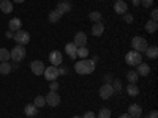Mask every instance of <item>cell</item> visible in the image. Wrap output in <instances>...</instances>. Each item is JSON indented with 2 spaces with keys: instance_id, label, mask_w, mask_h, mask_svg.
<instances>
[{
  "instance_id": "obj_18",
  "label": "cell",
  "mask_w": 158,
  "mask_h": 118,
  "mask_svg": "<svg viewBox=\"0 0 158 118\" xmlns=\"http://www.w3.org/2000/svg\"><path fill=\"white\" fill-rule=\"evenodd\" d=\"M103 32H104V25H103V22H95V24H94V27H92V35L101 36Z\"/></svg>"
},
{
  "instance_id": "obj_1",
  "label": "cell",
  "mask_w": 158,
  "mask_h": 118,
  "mask_svg": "<svg viewBox=\"0 0 158 118\" xmlns=\"http://www.w3.org/2000/svg\"><path fill=\"white\" fill-rule=\"evenodd\" d=\"M74 71L77 74H92L95 71V61L94 60H87V58L79 60L74 65Z\"/></svg>"
},
{
  "instance_id": "obj_14",
  "label": "cell",
  "mask_w": 158,
  "mask_h": 118,
  "mask_svg": "<svg viewBox=\"0 0 158 118\" xmlns=\"http://www.w3.org/2000/svg\"><path fill=\"white\" fill-rule=\"evenodd\" d=\"M114 10H115L117 14H125L127 10H128V5L123 2V0H117L115 5H114Z\"/></svg>"
},
{
  "instance_id": "obj_29",
  "label": "cell",
  "mask_w": 158,
  "mask_h": 118,
  "mask_svg": "<svg viewBox=\"0 0 158 118\" xmlns=\"http://www.w3.org/2000/svg\"><path fill=\"white\" fill-rule=\"evenodd\" d=\"M77 57H79V58H87V57H89V49H87L85 46L77 47Z\"/></svg>"
},
{
  "instance_id": "obj_32",
  "label": "cell",
  "mask_w": 158,
  "mask_h": 118,
  "mask_svg": "<svg viewBox=\"0 0 158 118\" xmlns=\"http://www.w3.org/2000/svg\"><path fill=\"white\" fill-rule=\"evenodd\" d=\"M111 85H112V88H114V93H118V91L122 90V84H120V81H114Z\"/></svg>"
},
{
  "instance_id": "obj_23",
  "label": "cell",
  "mask_w": 158,
  "mask_h": 118,
  "mask_svg": "<svg viewBox=\"0 0 158 118\" xmlns=\"http://www.w3.org/2000/svg\"><path fill=\"white\" fill-rule=\"evenodd\" d=\"M138 79H139V74H138L136 71H128V73H127V81H128L130 84H136Z\"/></svg>"
},
{
  "instance_id": "obj_34",
  "label": "cell",
  "mask_w": 158,
  "mask_h": 118,
  "mask_svg": "<svg viewBox=\"0 0 158 118\" xmlns=\"http://www.w3.org/2000/svg\"><path fill=\"white\" fill-rule=\"evenodd\" d=\"M49 90H51V91H57V90H59V84H57L56 81H52V82L49 84Z\"/></svg>"
},
{
  "instance_id": "obj_4",
  "label": "cell",
  "mask_w": 158,
  "mask_h": 118,
  "mask_svg": "<svg viewBox=\"0 0 158 118\" xmlns=\"http://www.w3.org/2000/svg\"><path fill=\"white\" fill-rule=\"evenodd\" d=\"M10 57H11V60H15V61H21V60H24V57H25V47H22V46H16V47H13L11 50H10Z\"/></svg>"
},
{
  "instance_id": "obj_35",
  "label": "cell",
  "mask_w": 158,
  "mask_h": 118,
  "mask_svg": "<svg viewBox=\"0 0 158 118\" xmlns=\"http://www.w3.org/2000/svg\"><path fill=\"white\" fill-rule=\"evenodd\" d=\"M125 22L127 24H131V22H133V16L128 14V13H125Z\"/></svg>"
},
{
  "instance_id": "obj_2",
  "label": "cell",
  "mask_w": 158,
  "mask_h": 118,
  "mask_svg": "<svg viewBox=\"0 0 158 118\" xmlns=\"http://www.w3.org/2000/svg\"><path fill=\"white\" fill-rule=\"evenodd\" d=\"M125 61H127V65H130V66H138L139 63H142L141 52H136V50L128 52V54L125 55Z\"/></svg>"
},
{
  "instance_id": "obj_39",
  "label": "cell",
  "mask_w": 158,
  "mask_h": 118,
  "mask_svg": "<svg viewBox=\"0 0 158 118\" xmlns=\"http://www.w3.org/2000/svg\"><path fill=\"white\" fill-rule=\"evenodd\" d=\"M5 36H6L8 39H11V38H13V36H15V35H13V32H10V30H8V32L5 33Z\"/></svg>"
},
{
  "instance_id": "obj_16",
  "label": "cell",
  "mask_w": 158,
  "mask_h": 118,
  "mask_svg": "<svg viewBox=\"0 0 158 118\" xmlns=\"http://www.w3.org/2000/svg\"><path fill=\"white\" fill-rule=\"evenodd\" d=\"M139 76H144V77H146V76H149L150 74V66H149V65L147 63H139L138 65V71H136Z\"/></svg>"
},
{
  "instance_id": "obj_20",
  "label": "cell",
  "mask_w": 158,
  "mask_h": 118,
  "mask_svg": "<svg viewBox=\"0 0 158 118\" xmlns=\"http://www.w3.org/2000/svg\"><path fill=\"white\" fill-rule=\"evenodd\" d=\"M146 55L149 57V58H152V60H155L156 57H158V47L156 46H150V47H146Z\"/></svg>"
},
{
  "instance_id": "obj_17",
  "label": "cell",
  "mask_w": 158,
  "mask_h": 118,
  "mask_svg": "<svg viewBox=\"0 0 158 118\" xmlns=\"http://www.w3.org/2000/svg\"><path fill=\"white\" fill-rule=\"evenodd\" d=\"M65 52H67L68 57H71V58H76L77 57V47L73 43H68L67 46H65Z\"/></svg>"
},
{
  "instance_id": "obj_43",
  "label": "cell",
  "mask_w": 158,
  "mask_h": 118,
  "mask_svg": "<svg viewBox=\"0 0 158 118\" xmlns=\"http://www.w3.org/2000/svg\"><path fill=\"white\" fill-rule=\"evenodd\" d=\"M73 118H82V116H73Z\"/></svg>"
},
{
  "instance_id": "obj_9",
  "label": "cell",
  "mask_w": 158,
  "mask_h": 118,
  "mask_svg": "<svg viewBox=\"0 0 158 118\" xmlns=\"http://www.w3.org/2000/svg\"><path fill=\"white\" fill-rule=\"evenodd\" d=\"M49 61H51L52 66H60L62 61H63V57L60 54V50H52L49 54Z\"/></svg>"
},
{
  "instance_id": "obj_6",
  "label": "cell",
  "mask_w": 158,
  "mask_h": 118,
  "mask_svg": "<svg viewBox=\"0 0 158 118\" xmlns=\"http://www.w3.org/2000/svg\"><path fill=\"white\" fill-rule=\"evenodd\" d=\"M98 93H100V98H103V99H109V98L114 95V88H112V85H111L109 82H106L104 85L100 87Z\"/></svg>"
},
{
  "instance_id": "obj_41",
  "label": "cell",
  "mask_w": 158,
  "mask_h": 118,
  "mask_svg": "<svg viewBox=\"0 0 158 118\" xmlns=\"http://www.w3.org/2000/svg\"><path fill=\"white\" fill-rule=\"evenodd\" d=\"M120 118H131L128 113H123V115H120Z\"/></svg>"
},
{
  "instance_id": "obj_21",
  "label": "cell",
  "mask_w": 158,
  "mask_h": 118,
  "mask_svg": "<svg viewBox=\"0 0 158 118\" xmlns=\"http://www.w3.org/2000/svg\"><path fill=\"white\" fill-rule=\"evenodd\" d=\"M36 109H38V107H35L33 104H27V106L24 107V113L27 115V116H35V115L38 113Z\"/></svg>"
},
{
  "instance_id": "obj_44",
  "label": "cell",
  "mask_w": 158,
  "mask_h": 118,
  "mask_svg": "<svg viewBox=\"0 0 158 118\" xmlns=\"http://www.w3.org/2000/svg\"><path fill=\"white\" fill-rule=\"evenodd\" d=\"M0 2H2V0H0Z\"/></svg>"
},
{
  "instance_id": "obj_8",
  "label": "cell",
  "mask_w": 158,
  "mask_h": 118,
  "mask_svg": "<svg viewBox=\"0 0 158 118\" xmlns=\"http://www.w3.org/2000/svg\"><path fill=\"white\" fill-rule=\"evenodd\" d=\"M46 104L51 106V107L59 106V104H60V96H59L57 91H49L48 96H46Z\"/></svg>"
},
{
  "instance_id": "obj_5",
  "label": "cell",
  "mask_w": 158,
  "mask_h": 118,
  "mask_svg": "<svg viewBox=\"0 0 158 118\" xmlns=\"http://www.w3.org/2000/svg\"><path fill=\"white\" fill-rule=\"evenodd\" d=\"M131 46H133V50H136V52H144L146 47H149L147 41L142 36H135L133 41H131Z\"/></svg>"
},
{
  "instance_id": "obj_30",
  "label": "cell",
  "mask_w": 158,
  "mask_h": 118,
  "mask_svg": "<svg viewBox=\"0 0 158 118\" xmlns=\"http://www.w3.org/2000/svg\"><path fill=\"white\" fill-rule=\"evenodd\" d=\"M33 106H35V107H43V106H46V98H44V96H36Z\"/></svg>"
},
{
  "instance_id": "obj_13",
  "label": "cell",
  "mask_w": 158,
  "mask_h": 118,
  "mask_svg": "<svg viewBox=\"0 0 158 118\" xmlns=\"http://www.w3.org/2000/svg\"><path fill=\"white\" fill-rule=\"evenodd\" d=\"M128 115H130L131 118H139V116L142 115L141 106H138V104H131L130 109H128Z\"/></svg>"
},
{
  "instance_id": "obj_45",
  "label": "cell",
  "mask_w": 158,
  "mask_h": 118,
  "mask_svg": "<svg viewBox=\"0 0 158 118\" xmlns=\"http://www.w3.org/2000/svg\"><path fill=\"white\" fill-rule=\"evenodd\" d=\"M115 2H117V0H115Z\"/></svg>"
},
{
  "instance_id": "obj_46",
  "label": "cell",
  "mask_w": 158,
  "mask_h": 118,
  "mask_svg": "<svg viewBox=\"0 0 158 118\" xmlns=\"http://www.w3.org/2000/svg\"><path fill=\"white\" fill-rule=\"evenodd\" d=\"M139 118H141V116H139Z\"/></svg>"
},
{
  "instance_id": "obj_28",
  "label": "cell",
  "mask_w": 158,
  "mask_h": 118,
  "mask_svg": "<svg viewBox=\"0 0 158 118\" xmlns=\"http://www.w3.org/2000/svg\"><path fill=\"white\" fill-rule=\"evenodd\" d=\"M89 18H90L92 22L95 24V22H101V18H103V16H101V13H100V11H92L90 14H89Z\"/></svg>"
},
{
  "instance_id": "obj_11",
  "label": "cell",
  "mask_w": 158,
  "mask_h": 118,
  "mask_svg": "<svg viewBox=\"0 0 158 118\" xmlns=\"http://www.w3.org/2000/svg\"><path fill=\"white\" fill-rule=\"evenodd\" d=\"M73 44H74L76 47H82V46H85V44H87V35H85L84 32H77V33L74 35V41H73Z\"/></svg>"
},
{
  "instance_id": "obj_25",
  "label": "cell",
  "mask_w": 158,
  "mask_h": 118,
  "mask_svg": "<svg viewBox=\"0 0 158 118\" xmlns=\"http://www.w3.org/2000/svg\"><path fill=\"white\" fill-rule=\"evenodd\" d=\"M156 29H158V24H156L155 21H149V22H146V30H147L149 33H155Z\"/></svg>"
},
{
  "instance_id": "obj_15",
  "label": "cell",
  "mask_w": 158,
  "mask_h": 118,
  "mask_svg": "<svg viewBox=\"0 0 158 118\" xmlns=\"http://www.w3.org/2000/svg\"><path fill=\"white\" fill-rule=\"evenodd\" d=\"M21 25H22V22H21L18 18H13V19L8 22L10 32H18V30H21Z\"/></svg>"
},
{
  "instance_id": "obj_33",
  "label": "cell",
  "mask_w": 158,
  "mask_h": 118,
  "mask_svg": "<svg viewBox=\"0 0 158 118\" xmlns=\"http://www.w3.org/2000/svg\"><path fill=\"white\" fill-rule=\"evenodd\" d=\"M141 5H142L144 8H150V6L153 5V0H141Z\"/></svg>"
},
{
  "instance_id": "obj_36",
  "label": "cell",
  "mask_w": 158,
  "mask_h": 118,
  "mask_svg": "<svg viewBox=\"0 0 158 118\" xmlns=\"http://www.w3.org/2000/svg\"><path fill=\"white\" fill-rule=\"evenodd\" d=\"M82 118H97V113H94V112H85V115H84Z\"/></svg>"
},
{
  "instance_id": "obj_31",
  "label": "cell",
  "mask_w": 158,
  "mask_h": 118,
  "mask_svg": "<svg viewBox=\"0 0 158 118\" xmlns=\"http://www.w3.org/2000/svg\"><path fill=\"white\" fill-rule=\"evenodd\" d=\"M98 118H111V110L106 109V107H103V109L98 112Z\"/></svg>"
},
{
  "instance_id": "obj_7",
  "label": "cell",
  "mask_w": 158,
  "mask_h": 118,
  "mask_svg": "<svg viewBox=\"0 0 158 118\" xmlns=\"http://www.w3.org/2000/svg\"><path fill=\"white\" fill-rule=\"evenodd\" d=\"M43 76L46 77V81H49V82H52V81H56V79L60 76L59 74V68L57 66H51L49 68H44V73H43Z\"/></svg>"
},
{
  "instance_id": "obj_19",
  "label": "cell",
  "mask_w": 158,
  "mask_h": 118,
  "mask_svg": "<svg viewBox=\"0 0 158 118\" xmlns=\"http://www.w3.org/2000/svg\"><path fill=\"white\" fill-rule=\"evenodd\" d=\"M0 10H2L5 14L11 13V11H13V3H11V0H2V2H0Z\"/></svg>"
},
{
  "instance_id": "obj_22",
  "label": "cell",
  "mask_w": 158,
  "mask_h": 118,
  "mask_svg": "<svg viewBox=\"0 0 158 118\" xmlns=\"http://www.w3.org/2000/svg\"><path fill=\"white\" fill-rule=\"evenodd\" d=\"M127 93L130 95V96H138L139 95V87L136 85V84H130L128 87H127Z\"/></svg>"
},
{
  "instance_id": "obj_37",
  "label": "cell",
  "mask_w": 158,
  "mask_h": 118,
  "mask_svg": "<svg viewBox=\"0 0 158 118\" xmlns=\"http://www.w3.org/2000/svg\"><path fill=\"white\" fill-rule=\"evenodd\" d=\"M147 118H158V112L156 110H152L150 113H147Z\"/></svg>"
},
{
  "instance_id": "obj_24",
  "label": "cell",
  "mask_w": 158,
  "mask_h": 118,
  "mask_svg": "<svg viewBox=\"0 0 158 118\" xmlns=\"http://www.w3.org/2000/svg\"><path fill=\"white\" fill-rule=\"evenodd\" d=\"M11 65L8 61H2L0 63V74H10L11 73Z\"/></svg>"
},
{
  "instance_id": "obj_38",
  "label": "cell",
  "mask_w": 158,
  "mask_h": 118,
  "mask_svg": "<svg viewBox=\"0 0 158 118\" xmlns=\"http://www.w3.org/2000/svg\"><path fill=\"white\" fill-rule=\"evenodd\" d=\"M152 21H155V22L158 21V11H156V10L152 11Z\"/></svg>"
},
{
  "instance_id": "obj_42",
  "label": "cell",
  "mask_w": 158,
  "mask_h": 118,
  "mask_svg": "<svg viewBox=\"0 0 158 118\" xmlns=\"http://www.w3.org/2000/svg\"><path fill=\"white\" fill-rule=\"evenodd\" d=\"M13 2H16V3H22L24 0H13Z\"/></svg>"
},
{
  "instance_id": "obj_3",
  "label": "cell",
  "mask_w": 158,
  "mask_h": 118,
  "mask_svg": "<svg viewBox=\"0 0 158 118\" xmlns=\"http://www.w3.org/2000/svg\"><path fill=\"white\" fill-rule=\"evenodd\" d=\"M13 38H15V41L19 46H25V44L30 43V35H29V32H25V30H18Z\"/></svg>"
},
{
  "instance_id": "obj_12",
  "label": "cell",
  "mask_w": 158,
  "mask_h": 118,
  "mask_svg": "<svg viewBox=\"0 0 158 118\" xmlns=\"http://www.w3.org/2000/svg\"><path fill=\"white\" fill-rule=\"evenodd\" d=\"M60 16H63V14H67V13H70L71 11V3L70 2H60L59 5H57V10H56Z\"/></svg>"
},
{
  "instance_id": "obj_40",
  "label": "cell",
  "mask_w": 158,
  "mask_h": 118,
  "mask_svg": "<svg viewBox=\"0 0 158 118\" xmlns=\"http://www.w3.org/2000/svg\"><path fill=\"white\" fill-rule=\"evenodd\" d=\"M133 5H135V6H138V5H141V0H133Z\"/></svg>"
},
{
  "instance_id": "obj_26",
  "label": "cell",
  "mask_w": 158,
  "mask_h": 118,
  "mask_svg": "<svg viewBox=\"0 0 158 118\" xmlns=\"http://www.w3.org/2000/svg\"><path fill=\"white\" fill-rule=\"evenodd\" d=\"M11 57H10V50L5 49V47H0V61H8Z\"/></svg>"
},
{
  "instance_id": "obj_10",
  "label": "cell",
  "mask_w": 158,
  "mask_h": 118,
  "mask_svg": "<svg viewBox=\"0 0 158 118\" xmlns=\"http://www.w3.org/2000/svg\"><path fill=\"white\" fill-rule=\"evenodd\" d=\"M30 69L35 76H41L44 73V63L40 61V60H35V61L30 63Z\"/></svg>"
},
{
  "instance_id": "obj_27",
  "label": "cell",
  "mask_w": 158,
  "mask_h": 118,
  "mask_svg": "<svg viewBox=\"0 0 158 118\" xmlns=\"http://www.w3.org/2000/svg\"><path fill=\"white\" fill-rule=\"evenodd\" d=\"M60 18H62V16L59 14L57 11H51V13H49V16H48V19H49V22H51V24L59 22V21H60Z\"/></svg>"
}]
</instances>
